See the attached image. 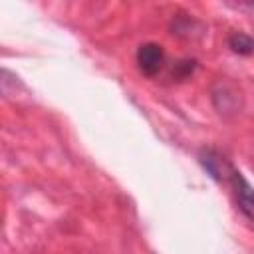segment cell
Instances as JSON below:
<instances>
[{
  "mask_svg": "<svg viewBox=\"0 0 254 254\" xmlns=\"http://www.w3.org/2000/svg\"><path fill=\"white\" fill-rule=\"evenodd\" d=\"M137 67L143 75H149L153 77L155 73H159V69L163 67V62H165V52L159 44L155 42H147V44H141L139 50H137Z\"/></svg>",
  "mask_w": 254,
  "mask_h": 254,
  "instance_id": "obj_1",
  "label": "cell"
},
{
  "mask_svg": "<svg viewBox=\"0 0 254 254\" xmlns=\"http://www.w3.org/2000/svg\"><path fill=\"white\" fill-rule=\"evenodd\" d=\"M232 183V189H234V196H236V202H238V208L254 222V189L250 187V183L242 177L240 171L232 169L230 173V179Z\"/></svg>",
  "mask_w": 254,
  "mask_h": 254,
  "instance_id": "obj_2",
  "label": "cell"
},
{
  "mask_svg": "<svg viewBox=\"0 0 254 254\" xmlns=\"http://www.w3.org/2000/svg\"><path fill=\"white\" fill-rule=\"evenodd\" d=\"M200 163H202V167L206 169V173L212 177V179H216V181H228L230 179V173H232V165L224 159V157H220L216 151H212V149H202L200 151Z\"/></svg>",
  "mask_w": 254,
  "mask_h": 254,
  "instance_id": "obj_3",
  "label": "cell"
},
{
  "mask_svg": "<svg viewBox=\"0 0 254 254\" xmlns=\"http://www.w3.org/2000/svg\"><path fill=\"white\" fill-rule=\"evenodd\" d=\"M228 46L232 48V52H236L240 56H248L254 52V38H250L244 32H234L228 38Z\"/></svg>",
  "mask_w": 254,
  "mask_h": 254,
  "instance_id": "obj_4",
  "label": "cell"
}]
</instances>
